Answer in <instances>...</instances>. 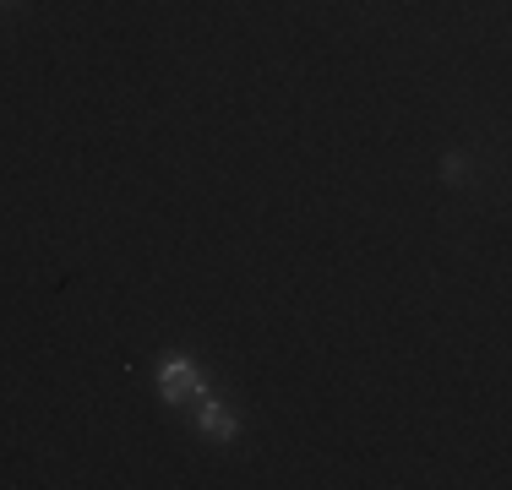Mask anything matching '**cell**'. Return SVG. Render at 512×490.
Here are the masks:
<instances>
[{
    "mask_svg": "<svg viewBox=\"0 0 512 490\" xmlns=\"http://www.w3.org/2000/svg\"><path fill=\"white\" fill-rule=\"evenodd\" d=\"M158 392H164V403H175V409L180 403L191 409V403L207 392V382H202V371L191 360H164L158 365Z\"/></svg>",
    "mask_w": 512,
    "mask_h": 490,
    "instance_id": "cell-1",
    "label": "cell"
},
{
    "mask_svg": "<svg viewBox=\"0 0 512 490\" xmlns=\"http://www.w3.org/2000/svg\"><path fill=\"white\" fill-rule=\"evenodd\" d=\"M191 414H197V431H202L207 441H229V436H235V414H229L224 403L213 398V392H202V398L191 403Z\"/></svg>",
    "mask_w": 512,
    "mask_h": 490,
    "instance_id": "cell-2",
    "label": "cell"
}]
</instances>
